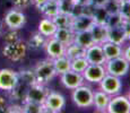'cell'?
<instances>
[{"label":"cell","mask_w":130,"mask_h":113,"mask_svg":"<svg viewBox=\"0 0 130 113\" xmlns=\"http://www.w3.org/2000/svg\"><path fill=\"white\" fill-rule=\"evenodd\" d=\"M72 102L75 105H77L80 109H86V107L93 106V100H94V90L88 86L80 85L72 89L71 94Z\"/></svg>","instance_id":"6da1fadb"},{"label":"cell","mask_w":130,"mask_h":113,"mask_svg":"<svg viewBox=\"0 0 130 113\" xmlns=\"http://www.w3.org/2000/svg\"><path fill=\"white\" fill-rule=\"evenodd\" d=\"M106 74L113 75L117 77H123L129 72L130 69V62L126 59L123 56H120L118 58H113V59L106 60L104 63Z\"/></svg>","instance_id":"7a4b0ae2"},{"label":"cell","mask_w":130,"mask_h":113,"mask_svg":"<svg viewBox=\"0 0 130 113\" xmlns=\"http://www.w3.org/2000/svg\"><path fill=\"white\" fill-rule=\"evenodd\" d=\"M34 72H35L37 84H41V85H46L57 75L53 67L52 59H46V60L40 61L36 64Z\"/></svg>","instance_id":"3957f363"},{"label":"cell","mask_w":130,"mask_h":113,"mask_svg":"<svg viewBox=\"0 0 130 113\" xmlns=\"http://www.w3.org/2000/svg\"><path fill=\"white\" fill-rule=\"evenodd\" d=\"M27 44L19 40L18 42L12 44H5L2 49V54L11 61H22L27 54Z\"/></svg>","instance_id":"277c9868"},{"label":"cell","mask_w":130,"mask_h":113,"mask_svg":"<svg viewBox=\"0 0 130 113\" xmlns=\"http://www.w3.org/2000/svg\"><path fill=\"white\" fill-rule=\"evenodd\" d=\"M43 105L44 109H45V112L58 113L61 112L66 106V99L60 93L54 92V90H50Z\"/></svg>","instance_id":"5b68a950"},{"label":"cell","mask_w":130,"mask_h":113,"mask_svg":"<svg viewBox=\"0 0 130 113\" xmlns=\"http://www.w3.org/2000/svg\"><path fill=\"white\" fill-rule=\"evenodd\" d=\"M99 84H100V89L103 90L104 93H106L110 96L119 94L122 88V83L120 77L113 76V75L110 74H106Z\"/></svg>","instance_id":"8992f818"},{"label":"cell","mask_w":130,"mask_h":113,"mask_svg":"<svg viewBox=\"0 0 130 113\" xmlns=\"http://www.w3.org/2000/svg\"><path fill=\"white\" fill-rule=\"evenodd\" d=\"M109 113H130V101L124 95H113L111 96L109 105L106 107Z\"/></svg>","instance_id":"52a82bcc"},{"label":"cell","mask_w":130,"mask_h":113,"mask_svg":"<svg viewBox=\"0 0 130 113\" xmlns=\"http://www.w3.org/2000/svg\"><path fill=\"white\" fill-rule=\"evenodd\" d=\"M105 75H106V70L104 64H95V63H89L83 72L84 79L88 83H93V84H99Z\"/></svg>","instance_id":"ba28073f"},{"label":"cell","mask_w":130,"mask_h":113,"mask_svg":"<svg viewBox=\"0 0 130 113\" xmlns=\"http://www.w3.org/2000/svg\"><path fill=\"white\" fill-rule=\"evenodd\" d=\"M49 92L50 90L45 87V85L34 84L29 86L24 102H34L39 103V104H44V101H45Z\"/></svg>","instance_id":"9c48e42d"},{"label":"cell","mask_w":130,"mask_h":113,"mask_svg":"<svg viewBox=\"0 0 130 113\" xmlns=\"http://www.w3.org/2000/svg\"><path fill=\"white\" fill-rule=\"evenodd\" d=\"M18 80L19 78L17 71L12 69H8V68L0 70V89L1 90L10 92L16 86Z\"/></svg>","instance_id":"30bf717a"},{"label":"cell","mask_w":130,"mask_h":113,"mask_svg":"<svg viewBox=\"0 0 130 113\" xmlns=\"http://www.w3.org/2000/svg\"><path fill=\"white\" fill-rule=\"evenodd\" d=\"M60 82L66 88L68 89H75L76 87L80 86V85H84V77L83 74L80 72H76L74 70H68V71L63 72V74L60 75Z\"/></svg>","instance_id":"8fae6325"},{"label":"cell","mask_w":130,"mask_h":113,"mask_svg":"<svg viewBox=\"0 0 130 113\" xmlns=\"http://www.w3.org/2000/svg\"><path fill=\"white\" fill-rule=\"evenodd\" d=\"M26 23V16L19 9H11L5 16V24L9 27V29H19Z\"/></svg>","instance_id":"7c38bea8"},{"label":"cell","mask_w":130,"mask_h":113,"mask_svg":"<svg viewBox=\"0 0 130 113\" xmlns=\"http://www.w3.org/2000/svg\"><path fill=\"white\" fill-rule=\"evenodd\" d=\"M85 58L89 63L95 64H104L106 62L105 56H104L103 49H102V44H93L92 46L87 47Z\"/></svg>","instance_id":"4fadbf2b"},{"label":"cell","mask_w":130,"mask_h":113,"mask_svg":"<svg viewBox=\"0 0 130 113\" xmlns=\"http://www.w3.org/2000/svg\"><path fill=\"white\" fill-rule=\"evenodd\" d=\"M44 49H45L47 57L52 60L64 56V52H66V46L54 37H49V40H46Z\"/></svg>","instance_id":"5bb4252c"},{"label":"cell","mask_w":130,"mask_h":113,"mask_svg":"<svg viewBox=\"0 0 130 113\" xmlns=\"http://www.w3.org/2000/svg\"><path fill=\"white\" fill-rule=\"evenodd\" d=\"M94 25V21L91 16H86V15H82L79 17H75L72 18V23L70 28L74 32H82V31H88L91 27Z\"/></svg>","instance_id":"9a60e30c"},{"label":"cell","mask_w":130,"mask_h":113,"mask_svg":"<svg viewBox=\"0 0 130 113\" xmlns=\"http://www.w3.org/2000/svg\"><path fill=\"white\" fill-rule=\"evenodd\" d=\"M111 96L104 93L103 90H95L94 92V100H93V106L99 112H106V107L109 105Z\"/></svg>","instance_id":"2e32d148"},{"label":"cell","mask_w":130,"mask_h":113,"mask_svg":"<svg viewBox=\"0 0 130 113\" xmlns=\"http://www.w3.org/2000/svg\"><path fill=\"white\" fill-rule=\"evenodd\" d=\"M56 40H58L59 42H61L64 46H68L69 44L74 43L75 39V32L72 31L70 27H63V28H57L56 33L53 34V36Z\"/></svg>","instance_id":"e0dca14e"},{"label":"cell","mask_w":130,"mask_h":113,"mask_svg":"<svg viewBox=\"0 0 130 113\" xmlns=\"http://www.w3.org/2000/svg\"><path fill=\"white\" fill-rule=\"evenodd\" d=\"M102 49H103L104 56H105L106 60L113 59V58H118L120 56H122V52H123L122 45L112 43V42H110V41H105L104 43H102Z\"/></svg>","instance_id":"ac0fdd59"},{"label":"cell","mask_w":130,"mask_h":113,"mask_svg":"<svg viewBox=\"0 0 130 113\" xmlns=\"http://www.w3.org/2000/svg\"><path fill=\"white\" fill-rule=\"evenodd\" d=\"M107 26L102 24H95L91 27V33L94 39V42L96 44H102L105 41H107Z\"/></svg>","instance_id":"d6986e66"},{"label":"cell","mask_w":130,"mask_h":113,"mask_svg":"<svg viewBox=\"0 0 130 113\" xmlns=\"http://www.w3.org/2000/svg\"><path fill=\"white\" fill-rule=\"evenodd\" d=\"M107 41L116 43L119 45H122L127 41L126 34H124L123 27L118 26V27H107Z\"/></svg>","instance_id":"ffe728a7"},{"label":"cell","mask_w":130,"mask_h":113,"mask_svg":"<svg viewBox=\"0 0 130 113\" xmlns=\"http://www.w3.org/2000/svg\"><path fill=\"white\" fill-rule=\"evenodd\" d=\"M74 43L80 45L84 49L92 46L93 44H95L94 39L92 36L91 31H82V32H75V39H74Z\"/></svg>","instance_id":"44dd1931"},{"label":"cell","mask_w":130,"mask_h":113,"mask_svg":"<svg viewBox=\"0 0 130 113\" xmlns=\"http://www.w3.org/2000/svg\"><path fill=\"white\" fill-rule=\"evenodd\" d=\"M57 31V26L54 25L51 18H43L39 24V32L45 37H52Z\"/></svg>","instance_id":"7402d4cb"},{"label":"cell","mask_w":130,"mask_h":113,"mask_svg":"<svg viewBox=\"0 0 130 113\" xmlns=\"http://www.w3.org/2000/svg\"><path fill=\"white\" fill-rule=\"evenodd\" d=\"M29 86L27 84L23 83L22 80H18V83L16 84V86L14 87L10 93H11V97L16 101H21L24 102L25 99H26V94H27V90H28Z\"/></svg>","instance_id":"603a6c76"},{"label":"cell","mask_w":130,"mask_h":113,"mask_svg":"<svg viewBox=\"0 0 130 113\" xmlns=\"http://www.w3.org/2000/svg\"><path fill=\"white\" fill-rule=\"evenodd\" d=\"M52 62H53V67H54V70H56L57 75H61V74H63V72L71 69V67H70L71 61H70V59H68L66 56H62L60 58H57V59H53Z\"/></svg>","instance_id":"cb8c5ba5"},{"label":"cell","mask_w":130,"mask_h":113,"mask_svg":"<svg viewBox=\"0 0 130 113\" xmlns=\"http://www.w3.org/2000/svg\"><path fill=\"white\" fill-rule=\"evenodd\" d=\"M42 14L47 18H53L60 12L59 10V1L57 0H47L46 4L43 6V8L40 10Z\"/></svg>","instance_id":"d4e9b609"},{"label":"cell","mask_w":130,"mask_h":113,"mask_svg":"<svg viewBox=\"0 0 130 113\" xmlns=\"http://www.w3.org/2000/svg\"><path fill=\"white\" fill-rule=\"evenodd\" d=\"M85 53H86V49H84L83 46H80V45H78L76 43H71L68 46H66L64 56L68 58V59L74 60L79 57H85Z\"/></svg>","instance_id":"484cf974"},{"label":"cell","mask_w":130,"mask_h":113,"mask_svg":"<svg viewBox=\"0 0 130 113\" xmlns=\"http://www.w3.org/2000/svg\"><path fill=\"white\" fill-rule=\"evenodd\" d=\"M45 43H46V40H45V36L42 35L39 31L36 33L32 34V36L29 37L28 40V43H27V46H29L31 49L33 50H41L45 46Z\"/></svg>","instance_id":"4316f807"},{"label":"cell","mask_w":130,"mask_h":113,"mask_svg":"<svg viewBox=\"0 0 130 113\" xmlns=\"http://www.w3.org/2000/svg\"><path fill=\"white\" fill-rule=\"evenodd\" d=\"M109 12L104 6H100V7H95L93 15H92V18L95 24H102V25H106L107 18H109Z\"/></svg>","instance_id":"83f0119b"},{"label":"cell","mask_w":130,"mask_h":113,"mask_svg":"<svg viewBox=\"0 0 130 113\" xmlns=\"http://www.w3.org/2000/svg\"><path fill=\"white\" fill-rule=\"evenodd\" d=\"M52 21H53L54 25L57 26V28H63V27H70L71 26L72 17L70 15L59 12L56 17L52 18Z\"/></svg>","instance_id":"f1b7e54d"},{"label":"cell","mask_w":130,"mask_h":113,"mask_svg":"<svg viewBox=\"0 0 130 113\" xmlns=\"http://www.w3.org/2000/svg\"><path fill=\"white\" fill-rule=\"evenodd\" d=\"M18 78L23 83L27 84L28 86H32V85H34V84H37L36 76H35L34 70H29V69L22 70V71L18 72Z\"/></svg>","instance_id":"f546056e"},{"label":"cell","mask_w":130,"mask_h":113,"mask_svg":"<svg viewBox=\"0 0 130 113\" xmlns=\"http://www.w3.org/2000/svg\"><path fill=\"white\" fill-rule=\"evenodd\" d=\"M22 112L24 113H43L45 112L43 104L34 102H23L22 105Z\"/></svg>","instance_id":"4dcf8cb0"},{"label":"cell","mask_w":130,"mask_h":113,"mask_svg":"<svg viewBox=\"0 0 130 113\" xmlns=\"http://www.w3.org/2000/svg\"><path fill=\"white\" fill-rule=\"evenodd\" d=\"M71 61V70H74V71L76 72H80V74H83L84 70L87 68V66L89 64V62L87 61V59L85 57H79V58H76V59L74 60H70Z\"/></svg>","instance_id":"1f68e13d"},{"label":"cell","mask_w":130,"mask_h":113,"mask_svg":"<svg viewBox=\"0 0 130 113\" xmlns=\"http://www.w3.org/2000/svg\"><path fill=\"white\" fill-rule=\"evenodd\" d=\"M119 14L123 18V21L130 19V0H120Z\"/></svg>","instance_id":"d6a6232c"},{"label":"cell","mask_w":130,"mask_h":113,"mask_svg":"<svg viewBox=\"0 0 130 113\" xmlns=\"http://www.w3.org/2000/svg\"><path fill=\"white\" fill-rule=\"evenodd\" d=\"M75 0H59V10L62 14L70 15L75 6Z\"/></svg>","instance_id":"836d02e7"},{"label":"cell","mask_w":130,"mask_h":113,"mask_svg":"<svg viewBox=\"0 0 130 113\" xmlns=\"http://www.w3.org/2000/svg\"><path fill=\"white\" fill-rule=\"evenodd\" d=\"M122 24H123V18L121 17V15L119 12L109 15V18H107L106 22L107 27H118V26H122Z\"/></svg>","instance_id":"e575fe53"},{"label":"cell","mask_w":130,"mask_h":113,"mask_svg":"<svg viewBox=\"0 0 130 113\" xmlns=\"http://www.w3.org/2000/svg\"><path fill=\"white\" fill-rule=\"evenodd\" d=\"M19 34L17 32V29H10L9 32H7L5 34L4 37V42L5 44H12V43H16V42L19 41Z\"/></svg>","instance_id":"d590c367"},{"label":"cell","mask_w":130,"mask_h":113,"mask_svg":"<svg viewBox=\"0 0 130 113\" xmlns=\"http://www.w3.org/2000/svg\"><path fill=\"white\" fill-rule=\"evenodd\" d=\"M119 6H120V0H106V2L104 4V8L106 9L109 14L119 12Z\"/></svg>","instance_id":"8d00e7d4"},{"label":"cell","mask_w":130,"mask_h":113,"mask_svg":"<svg viewBox=\"0 0 130 113\" xmlns=\"http://www.w3.org/2000/svg\"><path fill=\"white\" fill-rule=\"evenodd\" d=\"M11 1L14 5V8L19 9V10L26 9L33 5V0H11Z\"/></svg>","instance_id":"74e56055"},{"label":"cell","mask_w":130,"mask_h":113,"mask_svg":"<svg viewBox=\"0 0 130 113\" xmlns=\"http://www.w3.org/2000/svg\"><path fill=\"white\" fill-rule=\"evenodd\" d=\"M83 8H84V6H82V5H79V4H75V6H74V8H72V11H71L70 16L72 17V18L82 16V15H83Z\"/></svg>","instance_id":"f35d334b"},{"label":"cell","mask_w":130,"mask_h":113,"mask_svg":"<svg viewBox=\"0 0 130 113\" xmlns=\"http://www.w3.org/2000/svg\"><path fill=\"white\" fill-rule=\"evenodd\" d=\"M122 27H123V31H124V34H126L127 41H130V19H128V21H123Z\"/></svg>","instance_id":"ab89813d"},{"label":"cell","mask_w":130,"mask_h":113,"mask_svg":"<svg viewBox=\"0 0 130 113\" xmlns=\"http://www.w3.org/2000/svg\"><path fill=\"white\" fill-rule=\"evenodd\" d=\"M47 0H33V5L36 7L39 10H41L42 8H43V6L46 4Z\"/></svg>","instance_id":"60d3db41"},{"label":"cell","mask_w":130,"mask_h":113,"mask_svg":"<svg viewBox=\"0 0 130 113\" xmlns=\"http://www.w3.org/2000/svg\"><path fill=\"white\" fill-rule=\"evenodd\" d=\"M0 112H7V102L2 96H0Z\"/></svg>","instance_id":"b9f144b4"},{"label":"cell","mask_w":130,"mask_h":113,"mask_svg":"<svg viewBox=\"0 0 130 113\" xmlns=\"http://www.w3.org/2000/svg\"><path fill=\"white\" fill-rule=\"evenodd\" d=\"M122 56H123V57L126 58V59L130 62V44L126 47V49H123V52H122Z\"/></svg>","instance_id":"7bdbcfd3"},{"label":"cell","mask_w":130,"mask_h":113,"mask_svg":"<svg viewBox=\"0 0 130 113\" xmlns=\"http://www.w3.org/2000/svg\"><path fill=\"white\" fill-rule=\"evenodd\" d=\"M7 112H22V106H7Z\"/></svg>","instance_id":"ee69618b"},{"label":"cell","mask_w":130,"mask_h":113,"mask_svg":"<svg viewBox=\"0 0 130 113\" xmlns=\"http://www.w3.org/2000/svg\"><path fill=\"white\" fill-rule=\"evenodd\" d=\"M106 2V0H91V4L95 7H100V6H104V4Z\"/></svg>","instance_id":"f6af8a7d"},{"label":"cell","mask_w":130,"mask_h":113,"mask_svg":"<svg viewBox=\"0 0 130 113\" xmlns=\"http://www.w3.org/2000/svg\"><path fill=\"white\" fill-rule=\"evenodd\" d=\"M75 2L82 5V6H85V5H87V4H91V0H75Z\"/></svg>","instance_id":"bcb514c9"},{"label":"cell","mask_w":130,"mask_h":113,"mask_svg":"<svg viewBox=\"0 0 130 113\" xmlns=\"http://www.w3.org/2000/svg\"><path fill=\"white\" fill-rule=\"evenodd\" d=\"M127 97H128V100L130 101V90H129V93H128V95H127Z\"/></svg>","instance_id":"7dc6e473"},{"label":"cell","mask_w":130,"mask_h":113,"mask_svg":"<svg viewBox=\"0 0 130 113\" xmlns=\"http://www.w3.org/2000/svg\"><path fill=\"white\" fill-rule=\"evenodd\" d=\"M0 34H1V25H0Z\"/></svg>","instance_id":"c3c4849f"},{"label":"cell","mask_w":130,"mask_h":113,"mask_svg":"<svg viewBox=\"0 0 130 113\" xmlns=\"http://www.w3.org/2000/svg\"><path fill=\"white\" fill-rule=\"evenodd\" d=\"M57 1H59V0H57Z\"/></svg>","instance_id":"681fc988"}]
</instances>
